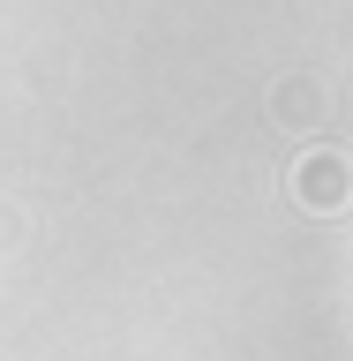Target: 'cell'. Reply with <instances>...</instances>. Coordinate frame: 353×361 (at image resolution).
Segmentation results:
<instances>
[{
	"label": "cell",
	"instance_id": "6da1fadb",
	"mask_svg": "<svg viewBox=\"0 0 353 361\" xmlns=\"http://www.w3.org/2000/svg\"><path fill=\"white\" fill-rule=\"evenodd\" d=\"M293 188H301V203H346V173H338V158H309Z\"/></svg>",
	"mask_w": 353,
	"mask_h": 361
}]
</instances>
